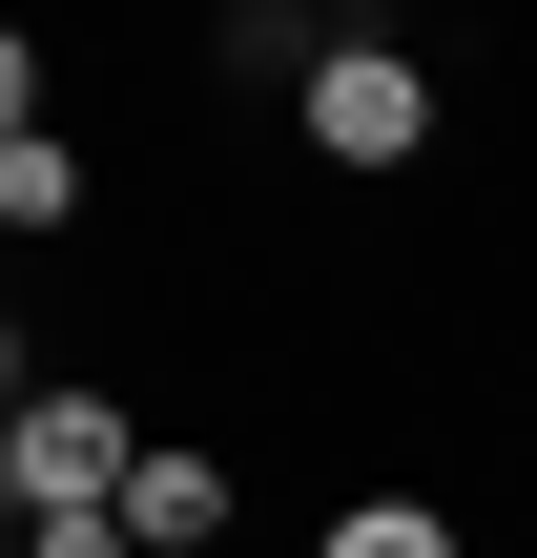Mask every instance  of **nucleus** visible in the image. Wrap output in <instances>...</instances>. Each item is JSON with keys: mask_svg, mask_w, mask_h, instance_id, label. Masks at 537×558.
<instances>
[{"mask_svg": "<svg viewBox=\"0 0 537 558\" xmlns=\"http://www.w3.org/2000/svg\"><path fill=\"white\" fill-rule=\"evenodd\" d=\"M21 558H145L124 518H21Z\"/></svg>", "mask_w": 537, "mask_h": 558, "instance_id": "423d86ee", "label": "nucleus"}, {"mask_svg": "<svg viewBox=\"0 0 537 558\" xmlns=\"http://www.w3.org/2000/svg\"><path fill=\"white\" fill-rule=\"evenodd\" d=\"M124 538L145 558H207L228 538V456H145V476H124Z\"/></svg>", "mask_w": 537, "mask_h": 558, "instance_id": "7ed1b4c3", "label": "nucleus"}, {"mask_svg": "<svg viewBox=\"0 0 537 558\" xmlns=\"http://www.w3.org/2000/svg\"><path fill=\"white\" fill-rule=\"evenodd\" d=\"M310 558H455V518H435V497H352Z\"/></svg>", "mask_w": 537, "mask_h": 558, "instance_id": "39448f33", "label": "nucleus"}, {"mask_svg": "<svg viewBox=\"0 0 537 558\" xmlns=\"http://www.w3.org/2000/svg\"><path fill=\"white\" fill-rule=\"evenodd\" d=\"M124 476H145V435H124V393H21V435H0V497L21 518H124Z\"/></svg>", "mask_w": 537, "mask_h": 558, "instance_id": "f03ea898", "label": "nucleus"}, {"mask_svg": "<svg viewBox=\"0 0 537 558\" xmlns=\"http://www.w3.org/2000/svg\"><path fill=\"white\" fill-rule=\"evenodd\" d=\"M0 228H21V248H41V228H83V145H62V124H21V145H0Z\"/></svg>", "mask_w": 537, "mask_h": 558, "instance_id": "20e7f679", "label": "nucleus"}, {"mask_svg": "<svg viewBox=\"0 0 537 558\" xmlns=\"http://www.w3.org/2000/svg\"><path fill=\"white\" fill-rule=\"evenodd\" d=\"M290 124H310V166H352V186H393V166H435V62L393 41V21H352L310 83H290Z\"/></svg>", "mask_w": 537, "mask_h": 558, "instance_id": "f257e3e1", "label": "nucleus"}]
</instances>
